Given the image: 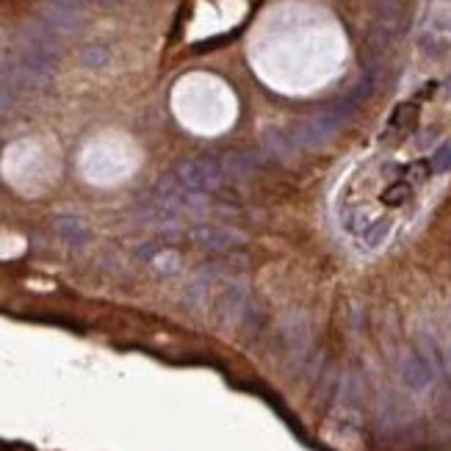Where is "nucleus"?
<instances>
[{"instance_id": "nucleus-7", "label": "nucleus", "mask_w": 451, "mask_h": 451, "mask_svg": "<svg viewBox=\"0 0 451 451\" xmlns=\"http://www.w3.org/2000/svg\"><path fill=\"white\" fill-rule=\"evenodd\" d=\"M246 307H249V302H246V294H244V288H235V286H230L225 294L219 297L216 302V310H219V316L230 321V324H235V321H244V313H246Z\"/></svg>"}, {"instance_id": "nucleus-10", "label": "nucleus", "mask_w": 451, "mask_h": 451, "mask_svg": "<svg viewBox=\"0 0 451 451\" xmlns=\"http://www.w3.org/2000/svg\"><path fill=\"white\" fill-rule=\"evenodd\" d=\"M286 341H288L291 352H297V355L304 352V346H307V324H304L302 316H291L286 321Z\"/></svg>"}, {"instance_id": "nucleus-5", "label": "nucleus", "mask_w": 451, "mask_h": 451, "mask_svg": "<svg viewBox=\"0 0 451 451\" xmlns=\"http://www.w3.org/2000/svg\"><path fill=\"white\" fill-rule=\"evenodd\" d=\"M399 376L410 390L421 393L435 382V360L424 349H410L399 360Z\"/></svg>"}, {"instance_id": "nucleus-8", "label": "nucleus", "mask_w": 451, "mask_h": 451, "mask_svg": "<svg viewBox=\"0 0 451 451\" xmlns=\"http://www.w3.org/2000/svg\"><path fill=\"white\" fill-rule=\"evenodd\" d=\"M56 230H59V235H61L67 244H73V246L89 244V227L83 225L77 216H59V219H56Z\"/></svg>"}, {"instance_id": "nucleus-19", "label": "nucleus", "mask_w": 451, "mask_h": 451, "mask_svg": "<svg viewBox=\"0 0 451 451\" xmlns=\"http://www.w3.org/2000/svg\"><path fill=\"white\" fill-rule=\"evenodd\" d=\"M86 3H97V6H114V3H119V0H86Z\"/></svg>"}, {"instance_id": "nucleus-11", "label": "nucleus", "mask_w": 451, "mask_h": 451, "mask_svg": "<svg viewBox=\"0 0 451 451\" xmlns=\"http://www.w3.org/2000/svg\"><path fill=\"white\" fill-rule=\"evenodd\" d=\"M108 61H111V53L103 45H89V47L80 50V64L86 70H103Z\"/></svg>"}, {"instance_id": "nucleus-3", "label": "nucleus", "mask_w": 451, "mask_h": 451, "mask_svg": "<svg viewBox=\"0 0 451 451\" xmlns=\"http://www.w3.org/2000/svg\"><path fill=\"white\" fill-rule=\"evenodd\" d=\"M20 47H25V50H31V53H36V56H42L53 64L61 59V50H64L59 31L50 28L45 20L25 22V28L20 31Z\"/></svg>"}, {"instance_id": "nucleus-12", "label": "nucleus", "mask_w": 451, "mask_h": 451, "mask_svg": "<svg viewBox=\"0 0 451 451\" xmlns=\"http://www.w3.org/2000/svg\"><path fill=\"white\" fill-rule=\"evenodd\" d=\"M390 219H379L374 225H369L363 230V244H366V249H376V246H382L385 241H387V235H390Z\"/></svg>"}, {"instance_id": "nucleus-13", "label": "nucleus", "mask_w": 451, "mask_h": 451, "mask_svg": "<svg viewBox=\"0 0 451 451\" xmlns=\"http://www.w3.org/2000/svg\"><path fill=\"white\" fill-rule=\"evenodd\" d=\"M266 147L274 152V155H291L297 142L291 133H280V131H269L266 133Z\"/></svg>"}, {"instance_id": "nucleus-15", "label": "nucleus", "mask_w": 451, "mask_h": 451, "mask_svg": "<svg viewBox=\"0 0 451 451\" xmlns=\"http://www.w3.org/2000/svg\"><path fill=\"white\" fill-rule=\"evenodd\" d=\"M415 114H418V108H415L413 103H401V105H399V108L393 111V117H390V125H393V128H407V125H413Z\"/></svg>"}, {"instance_id": "nucleus-9", "label": "nucleus", "mask_w": 451, "mask_h": 451, "mask_svg": "<svg viewBox=\"0 0 451 451\" xmlns=\"http://www.w3.org/2000/svg\"><path fill=\"white\" fill-rule=\"evenodd\" d=\"M219 161H222L225 177H244V175H249L255 169V158L249 152H227Z\"/></svg>"}, {"instance_id": "nucleus-4", "label": "nucleus", "mask_w": 451, "mask_h": 451, "mask_svg": "<svg viewBox=\"0 0 451 451\" xmlns=\"http://www.w3.org/2000/svg\"><path fill=\"white\" fill-rule=\"evenodd\" d=\"M86 0H42V20L59 34H77L86 25Z\"/></svg>"}, {"instance_id": "nucleus-6", "label": "nucleus", "mask_w": 451, "mask_h": 451, "mask_svg": "<svg viewBox=\"0 0 451 451\" xmlns=\"http://www.w3.org/2000/svg\"><path fill=\"white\" fill-rule=\"evenodd\" d=\"M191 241L200 244L208 252H230V249H235V246L244 244V235L238 230H230V227L202 225L191 230Z\"/></svg>"}, {"instance_id": "nucleus-18", "label": "nucleus", "mask_w": 451, "mask_h": 451, "mask_svg": "<svg viewBox=\"0 0 451 451\" xmlns=\"http://www.w3.org/2000/svg\"><path fill=\"white\" fill-rule=\"evenodd\" d=\"M441 366H443V374H446V379H449V385H451V352L441 355Z\"/></svg>"}, {"instance_id": "nucleus-16", "label": "nucleus", "mask_w": 451, "mask_h": 451, "mask_svg": "<svg viewBox=\"0 0 451 451\" xmlns=\"http://www.w3.org/2000/svg\"><path fill=\"white\" fill-rule=\"evenodd\" d=\"M407 197H410V186H407V183H396V186H390V188L382 194V202H387V205H401Z\"/></svg>"}, {"instance_id": "nucleus-14", "label": "nucleus", "mask_w": 451, "mask_h": 451, "mask_svg": "<svg viewBox=\"0 0 451 451\" xmlns=\"http://www.w3.org/2000/svg\"><path fill=\"white\" fill-rule=\"evenodd\" d=\"M432 172H438V175H446L451 172V139L449 142H443L435 155H432Z\"/></svg>"}, {"instance_id": "nucleus-1", "label": "nucleus", "mask_w": 451, "mask_h": 451, "mask_svg": "<svg viewBox=\"0 0 451 451\" xmlns=\"http://www.w3.org/2000/svg\"><path fill=\"white\" fill-rule=\"evenodd\" d=\"M175 177L194 194H208L214 188L222 186L225 180V169H222V161L214 158V155H200V158H191V161H183L177 169H175Z\"/></svg>"}, {"instance_id": "nucleus-2", "label": "nucleus", "mask_w": 451, "mask_h": 451, "mask_svg": "<svg viewBox=\"0 0 451 451\" xmlns=\"http://www.w3.org/2000/svg\"><path fill=\"white\" fill-rule=\"evenodd\" d=\"M341 125H343V119H341L332 108H327V111L313 114L310 119L297 122V125L291 128V136H294L297 147L318 150V147H324V145H327V142L341 131Z\"/></svg>"}, {"instance_id": "nucleus-17", "label": "nucleus", "mask_w": 451, "mask_h": 451, "mask_svg": "<svg viewBox=\"0 0 451 451\" xmlns=\"http://www.w3.org/2000/svg\"><path fill=\"white\" fill-rule=\"evenodd\" d=\"M11 105V89H8V83L0 77V111H6Z\"/></svg>"}]
</instances>
